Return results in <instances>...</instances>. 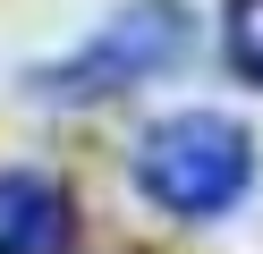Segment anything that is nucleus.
Segmentation results:
<instances>
[{"mask_svg":"<svg viewBox=\"0 0 263 254\" xmlns=\"http://www.w3.org/2000/svg\"><path fill=\"white\" fill-rule=\"evenodd\" d=\"M187 43H195L187 0H127V9H110L77 51H60V60L34 68V93L43 102H110V93H127V85L161 76V68H178Z\"/></svg>","mask_w":263,"mask_h":254,"instance_id":"2","label":"nucleus"},{"mask_svg":"<svg viewBox=\"0 0 263 254\" xmlns=\"http://www.w3.org/2000/svg\"><path fill=\"white\" fill-rule=\"evenodd\" d=\"M68 229V186L51 169H0V254H60Z\"/></svg>","mask_w":263,"mask_h":254,"instance_id":"3","label":"nucleus"},{"mask_svg":"<svg viewBox=\"0 0 263 254\" xmlns=\"http://www.w3.org/2000/svg\"><path fill=\"white\" fill-rule=\"evenodd\" d=\"M221 51L246 85H263V0H221Z\"/></svg>","mask_w":263,"mask_h":254,"instance_id":"4","label":"nucleus"},{"mask_svg":"<svg viewBox=\"0 0 263 254\" xmlns=\"http://www.w3.org/2000/svg\"><path fill=\"white\" fill-rule=\"evenodd\" d=\"M136 186L170 220H221L255 186V135L229 110H170L136 135Z\"/></svg>","mask_w":263,"mask_h":254,"instance_id":"1","label":"nucleus"}]
</instances>
